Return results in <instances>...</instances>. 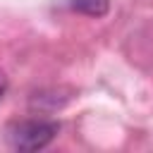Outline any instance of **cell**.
<instances>
[{
    "label": "cell",
    "mask_w": 153,
    "mask_h": 153,
    "mask_svg": "<svg viewBox=\"0 0 153 153\" xmlns=\"http://www.w3.org/2000/svg\"><path fill=\"white\" fill-rule=\"evenodd\" d=\"M57 124L48 120H24L7 131V141L17 151H41L57 136Z\"/></svg>",
    "instance_id": "cell-1"
},
{
    "label": "cell",
    "mask_w": 153,
    "mask_h": 153,
    "mask_svg": "<svg viewBox=\"0 0 153 153\" xmlns=\"http://www.w3.org/2000/svg\"><path fill=\"white\" fill-rule=\"evenodd\" d=\"M69 5H72V10L88 14V17H105L110 10L108 0H69Z\"/></svg>",
    "instance_id": "cell-2"
},
{
    "label": "cell",
    "mask_w": 153,
    "mask_h": 153,
    "mask_svg": "<svg viewBox=\"0 0 153 153\" xmlns=\"http://www.w3.org/2000/svg\"><path fill=\"white\" fill-rule=\"evenodd\" d=\"M5 91H7V76H5V72L0 69V98L5 96Z\"/></svg>",
    "instance_id": "cell-3"
}]
</instances>
